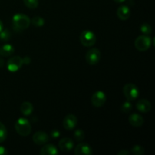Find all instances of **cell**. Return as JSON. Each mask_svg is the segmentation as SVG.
Wrapping results in <instances>:
<instances>
[{
	"label": "cell",
	"instance_id": "cell-27",
	"mask_svg": "<svg viewBox=\"0 0 155 155\" xmlns=\"http://www.w3.org/2000/svg\"><path fill=\"white\" fill-rule=\"evenodd\" d=\"M61 133L59 132V130H54L51 132V137L53 138V139H57L60 136Z\"/></svg>",
	"mask_w": 155,
	"mask_h": 155
},
{
	"label": "cell",
	"instance_id": "cell-24",
	"mask_svg": "<svg viewBox=\"0 0 155 155\" xmlns=\"http://www.w3.org/2000/svg\"><path fill=\"white\" fill-rule=\"evenodd\" d=\"M140 30L144 35H148V36H149L151 33V32H152V28H151V26L150 24L145 23V24H142V26L140 27Z\"/></svg>",
	"mask_w": 155,
	"mask_h": 155
},
{
	"label": "cell",
	"instance_id": "cell-16",
	"mask_svg": "<svg viewBox=\"0 0 155 155\" xmlns=\"http://www.w3.org/2000/svg\"><path fill=\"white\" fill-rule=\"evenodd\" d=\"M58 150L51 144H45L40 151V154L42 155H56L58 154Z\"/></svg>",
	"mask_w": 155,
	"mask_h": 155
},
{
	"label": "cell",
	"instance_id": "cell-11",
	"mask_svg": "<svg viewBox=\"0 0 155 155\" xmlns=\"http://www.w3.org/2000/svg\"><path fill=\"white\" fill-rule=\"evenodd\" d=\"M76 155H92L93 154L92 148L86 143H80L74 149Z\"/></svg>",
	"mask_w": 155,
	"mask_h": 155
},
{
	"label": "cell",
	"instance_id": "cell-33",
	"mask_svg": "<svg viewBox=\"0 0 155 155\" xmlns=\"http://www.w3.org/2000/svg\"><path fill=\"white\" fill-rule=\"evenodd\" d=\"M3 64H4V61L2 58H0V67H2Z\"/></svg>",
	"mask_w": 155,
	"mask_h": 155
},
{
	"label": "cell",
	"instance_id": "cell-9",
	"mask_svg": "<svg viewBox=\"0 0 155 155\" xmlns=\"http://www.w3.org/2000/svg\"><path fill=\"white\" fill-rule=\"evenodd\" d=\"M33 141L36 145H43L49 141V136L43 131H38L33 136Z\"/></svg>",
	"mask_w": 155,
	"mask_h": 155
},
{
	"label": "cell",
	"instance_id": "cell-26",
	"mask_svg": "<svg viewBox=\"0 0 155 155\" xmlns=\"http://www.w3.org/2000/svg\"><path fill=\"white\" fill-rule=\"evenodd\" d=\"M132 153L135 155H143L145 154V149L143 147L140 146V145H135L133 148H132Z\"/></svg>",
	"mask_w": 155,
	"mask_h": 155
},
{
	"label": "cell",
	"instance_id": "cell-17",
	"mask_svg": "<svg viewBox=\"0 0 155 155\" xmlns=\"http://www.w3.org/2000/svg\"><path fill=\"white\" fill-rule=\"evenodd\" d=\"M15 53V48L11 44H5L0 47V55L3 57H8Z\"/></svg>",
	"mask_w": 155,
	"mask_h": 155
},
{
	"label": "cell",
	"instance_id": "cell-28",
	"mask_svg": "<svg viewBox=\"0 0 155 155\" xmlns=\"http://www.w3.org/2000/svg\"><path fill=\"white\" fill-rule=\"evenodd\" d=\"M23 59V63H24V64H30V61H31V60H30V58L28 57V56H25V57Z\"/></svg>",
	"mask_w": 155,
	"mask_h": 155
},
{
	"label": "cell",
	"instance_id": "cell-32",
	"mask_svg": "<svg viewBox=\"0 0 155 155\" xmlns=\"http://www.w3.org/2000/svg\"><path fill=\"white\" fill-rule=\"evenodd\" d=\"M114 1L117 3H122V2H124L125 0H114Z\"/></svg>",
	"mask_w": 155,
	"mask_h": 155
},
{
	"label": "cell",
	"instance_id": "cell-19",
	"mask_svg": "<svg viewBox=\"0 0 155 155\" xmlns=\"http://www.w3.org/2000/svg\"><path fill=\"white\" fill-rule=\"evenodd\" d=\"M30 24H33V26L36 27H40L45 24V20L39 16L33 17L31 20H30Z\"/></svg>",
	"mask_w": 155,
	"mask_h": 155
},
{
	"label": "cell",
	"instance_id": "cell-10",
	"mask_svg": "<svg viewBox=\"0 0 155 155\" xmlns=\"http://www.w3.org/2000/svg\"><path fill=\"white\" fill-rule=\"evenodd\" d=\"M77 124V118L75 115L70 114L67 115L63 120V127L65 130L71 131L76 127Z\"/></svg>",
	"mask_w": 155,
	"mask_h": 155
},
{
	"label": "cell",
	"instance_id": "cell-4",
	"mask_svg": "<svg viewBox=\"0 0 155 155\" xmlns=\"http://www.w3.org/2000/svg\"><path fill=\"white\" fill-rule=\"evenodd\" d=\"M123 92H124V95L126 97V98L130 101L136 100L139 95V89L133 83L126 84L124 86V89H123Z\"/></svg>",
	"mask_w": 155,
	"mask_h": 155
},
{
	"label": "cell",
	"instance_id": "cell-25",
	"mask_svg": "<svg viewBox=\"0 0 155 155\" xmlns=\"http://www.w3.org/2000/svg\"><path fill=\"white\" fill-rule=\"evenodd\" d=\"M74 139L78 142H82L85 138V133L83 130H75L74 133Z\"/></svg>",
	"mask_w": 155,
	"mask_h": 155
},
{
	"label": "cell",
	"instance_id": "cell-5",
	"mask_svg": "<svg viewBox=\"0 0 155 155\" xmlns=\"http://www.w3.org/2000/svg\"><path fill=\"white\" fill-rule=\"evenodd\" d=\"M80 42L86 47L92 46L96 42V36L91 30H84L80 36Z\"/></svg>",
	"mask_w": 155,
	"mask_h": 155
},
{
	"label": "cell",
	"instance_id": "cell-21",
	"mask_svg": "<svg viewBox=\"0 0 155 155\" xmlns=\"http://www.w3.org/2000/svg\"><path fill=\"white\" fill-rule=\"evenodd\" d=\"M11 32L8 29H3L0 32V40L2 42H8L11 39Z\"/></svg>",
	"mask_w": 155,
	"mask_h": 155
},
{
	"label": "cell",
	"instance_id": "cell-8",
	"mask_svg": "<svg viewBox=\"0 0 155 155\" xmlns=\"http://www.w3.org/2000/svg\"><path fill=\"white\" fill-rule=\"evenodd\" d=\"M106 100H107V98L104 92L102 91H97L92 95L91 101L94 107H101L105 104Z\"/></svg>",
	"mask_w": 155,
	"mask_h": 155
},
{
	"label": "cell",
	"instance_id": "cell-30",
	"mask_svg": "<svg viewBox=\"0 0 155 155\" xmlns=\"http://www.w3.org/2000/svg\"><path fill=\"white\" fill-rule=\"evenodd\" d=\"M117 154L118 155H129L130 154V151L125 149H122L121 151H120L119 152L117 153Z\"/></svg>",
	"mask_w": 155,
	"mask_h": 155
},
{
	"label": "cell",
	"instance_id": "cell-6",
	"mask_svg": "<svg viewBox=\"0 0 155 155\" xmlns=\"http://www.w3.org/2000/svg\"><path fill=\"white\" fill-rule=\"evenodd\" d=\"M101 59V51L97 48H92L87 51L86 54V60L89 64L95 65Z\"/></svg>",
	"mask_w": 155,
	"mask_h": 155
},
{
	"label": "cell",
	"instance_id": "cell-22",
	"mask_svg": "<svg viewBox=\"0 0 155 155\" xmlns=\"http://www.w3.org/2000/svg\"><path fill=\"white\" fill-rule=\"evenodd\" d=\"M120 110L123 113H130L132 110H133V104L130 101L127 100V101L123 103V104L120 107Z\"/></svg>",
	"mask_w": 155,
	"mask_h": 155
},
{
	"label": "cell",
	"instance_id": "cell-20",
	"mask_svg": "<svg viewBox=\"0 0 155 155\" xmlns=\"http://www.w3.org/2000/svg\"><path fill=\"white\" fill-rule=\"evenodd\" d=\"M8 136V132L7 129H6L5 126L0 122V143L4 142Z\"/></svg>",
	"mask_w": 155,
	"mask_h": 155
},
{
	"label": "cell",
	"instance_id": "cell-7",
	"mask_svg": "<svg viewBox=\"0 0 155 155\" xmlns=\"http://www.w3.org/2000/svg\"><path fill=\"white\" fill-rule=\"evenodd\" d=\"M23 59L20 56H14L11 58L7 62V69L12 73L17 72L22 68Z\"/></svg>",
	"mask_w": 155,
	"mask_h": 155
},
{
	"label": "cell",
	"instance_id": "cell-15",
	"mask_svg": "<svg viewBox=\"0 0 155 155\" xmlns=\"http://www.w3.org/2000/svg\"><path fill=\"white\" fill-rule=\"evenodd\" d=\"M129 122L133 127H140L143 125L144 119L141 115L138 114H132L129 117Z\"/></svg>",
	"mask_w": 155,
	"mask_h": 155
},
{
	"label": "cell",
	"instance_id": "cell-18",
	"mask_svg": "<svg viewBox=\"0 0 155 155\" xmlns=\"http://www.w3.org/2000/svg\"><path fill=\"white\" fill-rule=\"evenodd\" d=\"M21 111L24 116H29L33 111V106L29 101H24L21 105Z\"/></svg>",
	"mask_w": 155,
	"mask_h": 155
},
{
	"label": "cell",
	"instance_id": "cell-13",
	"mask_svg": "<svg viewBox=\"0 0 155 155\" xmlns=\"http://www.w3.org/2000/svg\"><path fill=\"white\" fill-rule=\"evenodd\" d=\"M130 15H131V12H130V8L127 5H120L117 11V15L122 21H126L130 18Z\"/></svg>",
	"mask_w": 155,
	"mask_h": 155
},
{
	"label": "cell",
	"instance_id": "cell-1",
	"mask_svg": "<svg viewBox=\"0 0 155 155\" xmlns=\"http://www.w3.org/2000/svg\"><path fill=\"white\" fill-rule=\"evenodd\" d=\"M12 25L17 31L27 30L30 25V19L24 14H16L12 18Z\"/></svg>",
	"mask_w": 155,
	"mask_h": 155
},
{
	"label": "cell",
	"instance_id": "cell-14",
	"mask_svg": "<svg viewBox=\"0 0 155 155\" xmlns=\"http://www.w3.org/2000/svg\"><path fill=\"white\" fill-rule=\"evenodd\" d=\"M136 108L142 113H148L151 109V104L148 100L141 99L136 104Z\"/></svg>",
	"mask_w": 155,
	"mask_h": 155
},
{
	"label": "cell",
	"instance_id": "cell-2",
	"mask_svg": "<svg viewBox=\"0 0 155 155\" xmlns=\"http://www.w3.org/2000/svg\"><path fill=\"white\" fill-rule=\"evenodd\" d=\"M15 130L17 133L21 136H27L31 133L32 127L30 121L24 117H21L18 119L15 123Z\"/></svg>",
	"mask_w": 155,
	"mask_h": 155
},
{
	"label": "cell",
	"instance_id": "cell-12",
	"mask_svg": "<svg viewBox=\"0 0 155 155\" xmlns=\"http://www.w3.org/2000/svg\"><path fill=\"white\" fill-rule=\"evenodd\" d=\"M58 147L62 151H71L74 147V141L70 138H63L59 141Z\"/></svg>",
	"mask_w": 155,
	"mask_h": 155
},
{
	"label": "cell",
	"instance_id": "cell-3",
	"mask_svg": "<svg viewBox=\"0 0 155 155\" xmlns=\"http://www.w3.org/2000/svg\"><path fill=\"white\" fill-rule=\"evenodd\" d=\"M152 44V39L148 35H142L135 40V47L140 51H145L149 49Z\"/></svg>",
	"mask_w": 155,
	"mask_h": 155
},
{
	"label": "cell",
	"instance_id": "cell-23",
	"mask_svg": "<svg viewBox=\"0 0 155 155\" xmlns=\"http://www.w3.org/2000/svg\"><path fill=\"white\" fill-rule=\"evenodd\" d=\"M24 5L30 9H35L39 5V0H23Z\"/></svg>",
	"mask_w": 155,
	"mask_h": 155
},
{
	"label": "cell",
	"instance_id": "cell-31",
	"mask_svg": "<svg viewBox=\"0 0 155 155\" xmlns=\"http://www.w3.org/2000/svg\"><path fill=\"white\" fill-rule=\"evenodd\" d=\"M3 27H4V26H3V23H2V21L0 20V32L3 30Z\"/></svg>",
	"mask_w": 155,
	"mask_h": 155
},
{
	"label": "cell",
	"instance_id": "cell-29",
	"mask_svg": "<svg viewBox=\"0 0 155 155\" xmlns=\"http://www.w3.org/2000/svg\"><path fill=\"white\" fill-rule=\"evenodd\" d=\"M8 154L6 148L3 146H0V155H5Z\"/></svg>",
	"mask_w": 155,
	"mask_h": 155
}]
</instances>
